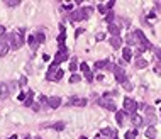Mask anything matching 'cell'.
<instances>
[{
    "mask_svg": "<svg viewBox=\"0 0 161 139\" xmlns=\"http://www.w3.org/2000/svg\"><path fill=\"white\" fill-rule=\"evenodd\" d=\"M7 42H9V48L12 49H19V48L24 44V36H22V31H14L7 36Z\"/></svg>",
    "mask_w": 161,
    "mask_h": 139,
    "instance_id": "1",
    "label": "cell"
},
{
    "mask_svg": "<svg viewBox=\"0 0 161 139\" xmlns=\"http://www.w3.org/2000/svg\"><path fill=\"white\" fill-rule=\"evenodd\" d=\"M92 12H93V9L92 7H83V9H80V10H75L70 14V19L71 21H85V19H88L90 16H92Z\"/></svg>",
    "mask_w": 161,
    "mask_h": 139,
    "instance_id": "2",
    "label": "cell"
},
{
    "mask_svg": "<svg viewBox=\"0 0 161 139\" xmlns=\"http://www.w3.org/2000/svg\"><path fill=\"white\" fill-rule=\"evenodd\" d=\"M68 59V49H66V46H59V51L56 53V56H54V65H59V63H63V61H66Z\"/></svg>",
    "mask_w": 161,
    "mask_h": 139,
    "instance_id": "3",
    "label": "cell"
},
{
    "mask_svg": "<svg viewBox=\"0 0 161 139\" xmlns=\"http://www.w3.org/2000/svg\"><path fill=\"white\" fill-rule=\"evenodd\" d=\"M136 109H137V103H136L134 100H132V98L125 97V98H124V110H125V112L132 115V114L136 112Z\"/></svg>",
    "mask_w": 161,
    "mask_h": 139,
    "instance_id": "4",
    "label": "cell"
},
{
    "mask_svg": "<svg viewBox=\"0 0 161 139\" xmlns=\"http://www.w3.org/2000/svg\"><path fill=\"white\" fill-rule=\"evenodd\" d=\"M134 36L137 37V42H141V44H142V48H144V49H149V48H151V42L148 41V39H146L144 32L141 31V29H137V31L134 32Z\"/></svg>",
    "mask_w": 161,
    "mask_h": 139,
    "instance_id": "5",
    "label": "cell"
},
{
    "mask_svg": "<svg viewBox=\"0 0 161 139\" xmlns=\"http://www.w3.org/2000/svg\"><path fill=\"white\" fill-rule=\"evenodd\" d=\"M114 75H115V80H117L119 83H125V82H127V77H125V73H124L122 68L115 66L114 68Z\"/></svg>",
    "mask_w": 161,
    "mask_h": 139,
    "instance_id": "6",
    "label": "cell"
},
{
    "mask_svg": "<svg viewBox=\"0 0 161 139\" xmlns=\"http://www.w3.org/2000/svg\"><path fill=\"white\" fill-rule=\"evenodd\" d=\"M99 103L102 105V107L109 109L110 112H115V103L112 102V100H109L107 97H105V98H100V100H99Z\"/></svg>",
    "mask_w": 161,
    "mask_h": 139,
    "instance_id": "7",
    "label": "cell"
},
{
    "mask_svg": "<svg viewBox=\"0 0 161 139\" xmlns=\"http://www.w3.org/2000/svg\"><path fill=\"white\" fill-rule=\"evenodd\" d=\"M156 122V115H154V110H153V109H148V110H146V124H148V126H153V124Z\"/></svg>",
    "mask_w": 161,
    "mask_h": 139,
    "instance_id": "8",
    "label": "cell"
},
{
    "mask_svg": "<svg viewBox=\"0 0 161 139\" xmlns=\"http://www.w3.org/2000/svg\"><path fill=\"white\" fill-rule=\"evenodd\" d=\"M68 103L70 105H73V107H85L87 105V100L85 98H76V97H73L68 100Z\"/></svg>",
    "mask_w": 161,
    "mask_h": 139,
    "instance_id": "9",
    "label": "cell"
},
{
    "mask_svg": "<svg viewBox=\"0 0 161 139\" xmlns=\"http://www.w3.org/2000/svg\"><path fill=\"white\" fill-rule=\"evenodd\" d=\"M59 103H61V98L59 97H49L47 98V105L51 109H58L59 107Z\"/></svg>",
    "mask_w": 161,
    "mask_h": 139,
    "instance_id": "10",
    "label": "cell"
},
{
    "mask_svg": "<svg viewBox=\"0 0 161 139\" xmlns=\"http://www.w3.org/2000/svg\"><path fill=\"white\" fill-rule=\"evenodd\" d=\"M27 42H29V46H31V49H32V51H36V49H37V46H39V42H37L36 36H29V37H27Z\"/></svg>",
    "mask_w": 161,
    "mask_h": 139,
    "instance_id": "11",
    "label": "cell"
},
{
    "mask_svg": "<svg viewBox=\"0 0 161 139\" xmlns=\"http://www.w3.org/2000/svg\"><path fill=\"white\" fill-rule=\"evenodd\" d=\"M7 53H9V42L5 41H0V56H5Z\"/></svg>",
    "mask_w": 161,
    "mask_h": 139,
    "instance_id": "12",
    "label": "cell"
},
{
    "mask_svg": "<svg viewBox=\"0 0 161 139\" xmlns=\"http://www.w3.org/2000/svg\"><path fill=\"white\" fill-rule=\"evenodd\" d=\"M9 97V87L7 83H0V98H7Z\"/></svg>",
    "mask_w": 161,
    "mask_h": 139,
    "instance_id": "13",
    "label": "cell"
},
{
    "mask_svg": "<svg viewBox=\"0 0 161 139\" xmlns=\"http://www.w3.org/2000/svg\"><path fill=\"white\" fill-rule=\"evenodd\" d=\"M110 46L114 48V49H119V48H120V37L119 36H112V37H110Z\"/></svg>",
    "mask_w": 161,
    "mask_h": 139,
    "instance_id": "14",
    "label": "cell"
},
{
    "mask_svg": "<svg viewBox=\"0 0 161 139\" xmlns=\"http://www.w3.org/2000/svg\"><path fill=\"white\" fill-rule=\"evenodd\" d=\"M109 32L112 34V36H119L120 32V27L117 26V24H109Z\"/></svg>",
    "mask_w": 161,
    "mask_h": 139,
    "instance_id": "15",
    "label": "cell"
},
{
    "mask_svg": "<svg viewBox=\"0 0 161 139\" xmlns=\"http://www.w3.org/2000/svg\"><path fill=\"white\" fill-rule=\"evenodd\" d=\"M32 97H34V92L29 90V92H27L26 100H24V105H26V107H32Z\"/></svg>",
    "mask_w": 161,
    "mask_h": 139,
    "instance_id": "16",
    "label": "cell"
},
{
    "mask_svg": "<svg viewBox=\"0 0 161 139\" xmlns=\"http://www.w3.org/2000/svg\"><path fill=\"white\" fill-rule=\"evenodd\" d=\"M122 56H124V61H131V58H132V51H131L129 48H124V49H122Z\"/></svg>",
    "mask_w": 161,
    "mask_h": 139,
    "instance_id": "17",
    "label": "cell"
},
{
    "mask_svg": "<svg viewBox=\"0 0 161 139\" xmlns=\"http://www.w3.org/2000/svg\"><path fill=\"white\" fill-rule=\"evenodd\" d=\"M131 120H132V124H134L136 127H139L141 124H142V119L137 115V114H132V117H131Z\"/></svg>",
    "mask_w": 161,
    "mask_h": 139,
    "instance_id": "18",
    "label": "cell"
},
{
    "mask_svg": "<svg viewBox=\"0 0 161 139\" xmlns=\"http://www.w3.org/2000/svg\"><path fill=\"white\" fill-rule=\"evenodd\" d=\"M146 138L148 139H154L156 138V129L151 126V127H148V131H146Z\"/></svg>",
    "mask_w": 161,
    "mask_h": 139,
    "instance_id": "19",
    "label": "cell"
},
{
    "mask_svg": "<svg viewBox=\"0 0 161 139\" xmlns=\"http://www.w3.org/2000/svg\"><path fill=\"white\" fill-rule=\"evenodd\" d=\"M115 119H117V124H119V126H124L125 124V120H124L125 115L122 112H115Z\"/></svg>",
    "mask_w": 161,
    "mask_h": 139,
    "instance_id": "20",
    "label": "cell"
},
{
    "mask_svg": "<svg viewBox=\"0 0 161 139\" xmlns=\"http://www.w3.org/2000/svg\"><path fill=\"white\" fill-rule=\"evenodd\" d=\"M65 39H66V36H65V27L61 26V34L58 36V44H59V46H65Z\"/></svg>",
    "mask_w": 161,
    "mask_h": 139,
    "instance_id": "21",
    "label": "cell"
},
{
    "mask_svg": "<svg viewBox=\"0 0 161 139\" xmlns=\"http://www.w3.org/2000/svg\"><path fill=\"white\" fill-rule=\"evenodd\" d=\"M125 42H127V44H129V46H134L136 42V36L134 34H127V36H125Z\"/></svg>",
    "mask_w": 161,
    "mask_h": 139,
    "instance_id": "22",
    "label": "cell"
},
{
    "mask_svg": "<svg viewBox=\"0 0 161 139\" xmlns=\"http://www.w3.org/2000/svg\"><path fill=\"white\" fill-rule=\"evenodd\" d=\"M136 66H137V68H146V66H148V61L142 59V58H137V59H136Z\"/></svg>",
    "mask_w": 161,
    "mask_h": 139,
    "instance_id": "23",
    "label": "cell"
},
{
    "mask_svg": "<svg viewBox=\"0 0 161 139\" xmlns=\"http://www.w3.org/2000/svg\"><path fill=\"white\" fill-rule=\"evenodd\" d=\"M109 66V61H97L95 63V68L97 70H102V68H107Z\"/></svg>",
    "mask_w": 161,
    "mask_h": 139,
    "instance_id": "24",
    "label": "cell"
},
{
    "mask_svg": "<svg viewBox=\"0 0 161 139\" xmlns=\"http://www.w3.org/2000/svg\"><path fill=\"white\" fill-rule=\"evenodd\" d=\"M102 136H112V138H115V136H114V131H112L110 127L104 129V131H102Z\"/></svg>",
    "mask_w": 161,
    "mask_h": 139,
    "instance_id": "25",
    "label": "cell"
},
{
    "mask_svg": "<svg viewBox=\"0 0 161 139\" xmlns=\"http://www.w3.org/2000/svg\"><path fill=\"white\" fill-rule=\"evenodd\" d=\"M136 136H137V131H129L125 134V139H136Z\"/></svg>",
    "mask_w": 161,
    "mask_h": 139,
    "instance_id": "26",
    "label": "cell"
},
{
    "mask_svg": "<svg viewBox=\"0 0 161 139\" xmlns=\"http://www.w3.org/2000/svg\"><path fill=\"white\" fill-rule=\"evenodd\" d=\"M80 68H82V71H83L85 75H88V73H90V68H88V65H87V63H82V65H80Z\"/></svg>",
    "mask_w": 161,
    "mask_h": 139,
    "instance_id": "27",
    "label": "cell"
},
{
    "mask_svg": "<svg viewBox=\"0 0 161 139\" xmlns=\"http://www.w3.org/2000/svg\"><path fill=\"white\" fill-rule=\"evenodd\" d=\"M76 68H78V65H76V59L73 58V59H71V63H70V70H71V71H76Z\"/></svg>",
    "mask_w": 161,
    "mask_h": 139,
    "instance_id": "28",
    "label": "cell"
},
{
    "mask_svg": "<svg viewBox=\"0 0 161 139\" xmlns=\"http://www.w3.org/2000/svg\"><path fill=\"white\" fill-rule=\"evenodd\" d=\"M63 75H65V71H63V70H58V71H56V75H54V80H56V82H58V80H61V78H63Z\"/></svg>",
    "mask_w": 161,
    "mask_h": 139,
    "instance_id": "29",
    "label": "cell"
},
{
    "mask_svg": "<svg viewBox=\"0 0 161 139\" xmlns=\"http://www.w3.org/2000/svg\"><path fill=\"white\" fill-rule=\"evenodd\" d=\"M36 39H37V42H39V44H41V42H44V34H42V32H37V34H36Z\"/></svg>",
    "mask_w": 161,
    "mask_h": 139,
    "instance_id": "30",
    "label": "cell"
},
{
    "mask_svg": "<svg viewBox=\"0 0 161 139\" xmlns=\"http://www.w3.org/2000/svg\"><path fill=\"white\" fill-rule=\"evenodd\" d=\"M80 80H82V78H80V75H73V77L70 78V83H78Z\"/></svg>",
    "mask_w": 161,
    "mask_h": 139,
    "instance_id": "31",
    "label": "cell"
},
{
    "mask_svg": "<svg viewBox=\"0 0 161 139\" xmlns=\"http://www.w3.org/2000/svg\"><path fill=\"white\" fill-rule=\"evenodd\" d=\"M53 127L56 129V131H63V129H65V122H58V124H54Z\"/></svg>",
    "mask_w": 161,
    "mask_h": 139,
    "instance_id": "32",
    "label": "cell"
},
{
    "mask_svg": "<svg viewBox=\"0 0 161 139\" xmlns=\"http://www.w3.org/2000/svg\"><path fill=\"white\" fill-rule=\"evenodd\" d=\"M7 5H9V7H16V5H19V0H7Z\"/></svg>",
    "mask_w": 161,
    "mask_h": 139,
    "instance_id": "33",
    "label": "cell"
},
{
    "mask_svg": "<svg viewBox=\"0 0 161 139\" xmlns=\"http://www.w3.org/2000/svg\"><path fill=\"white\" fill-rule=\"evenodd\" d=\"M112 19H114V12H109V14L105 16V21H107V22H112Z\"/></svg>",
    "mask_w": 161,
    "mask_h": 139,
    "instance_id": "34",
    "label": "cell"
},
{
    "mask_svg": "<svg viewBox=\"0 0 161 139\" xmlns=\"http://www.w3.org/2000/svg\"><path fill=\"white\" fill-rule=\"evenodd\" d=\"M99 12H102V14H107V7H105V5H99Z\"/></svg>",
    "mask_w": 161,
    "mask_h": 139,
    "instance_id": "35",
    "label": "cell"
},
{
    "mask_svg": "<svg viewBox=\"0 0 161 139\" xmlns=\"http://www.w3.org/2000/svg\"><path fill=\"white\" fill-rule=\"evenodd\" d=\"M122 85H124V87H125V90H132V85H131L129 82H125V83H122Z\"/></svg>",
    "mask_w": 161,
    "mask_h": 139,
    "instance_id": "36",
    "label": "cell"
},
{
    "mask_svg": "<svg viewBox=\"0 0 161 139\" xmlns=\"http://www.w3.org/2000/svg\"><path fill=\"white\" fill-rule=\"evenodd\" d=\"M39 103H47V98L41 95V97H39Z\"/></svg>",
    "mask_w": 161,
    "mask_h": 139,
    "instance_id": "37",
    "label": "cell"
},
{
    "mask_svg": "<svg viewBox=\"0 0 161 139\" xmlns=\"http://www.w3.org/2000/svg\"><path fill=\"white\" fill-rule=\"evenodd\" d=\"M26 97H27V93H21V95H19V100H26Z\"/></svg>",
    "mask_w": 161,
    "mask_h": 139,
    "instance_id": "38",
    "label": "cell"
},
{
    "mask_svg": "<svg viewBox=\"0 0 161 139\" xmlns=\"http://www.w3.org/2000/svg\"><path fill=\"white\" fill-rule=\"evenodd\" d=\"M104 37H105V34H102V32H100V34H97V39H99V41H102Z\"/></svg>",
    "mask_w": 161,
    "mask_h": 139,
    "instance_id": "39",
    "label": "cell"
},
{
    "mask_svg": "<svg viewBox=\"0 0 161 139\" xmlns=\"http://www.w3.org/2000/svg\"><path fill=\"white\" fill-rule=\"evenodd\" d=\"M156 56H158V59L161 61V49H156Z\"/></svg>",
    "mask_w": 161,
    "mask_h": 139,
    "instance_id": "40",
    "label": "cell"
},
{
    "mask_svg": "<svg viewBox=\"0 0 161 139\" xmlns=\"http://www.w3.org/2000/svg\"><path fill=\"white\" fill-rule=\"evenodd\" d=\"M112 7H114V2H109V4H107V10H109V9H112Z\"/></svg>",
    "mask_w": 161,
    "mask_h": 139,
    "instance_id": "41",
    "label": "cell"
},
{
    "mask_svg": "<svg viewBox=\"0 0 161 139\" xmlns=\"http://www.w3.org/2000/svg\"><path fill=\"white\" fill-rule=\"evenodd\" d=\"M4 32H5V27H4V26H0V36H2Z\"/></svg>",
    "mask_w": 161,
    "mask_h": 139,
    "instance_id": "42",
    "label": "cell"
},
{
    "mask_svg": "<svg viewBox=\"0 0 161 139\" xmlns=\"http://www.w3.org/2000/svg\"><path fill=\"white\" fill-rule=\"evenodd\" d=\"M9 139H17V136H16V134H14V136H10V138H9Z\"/></svg>",
    "mask_w": 161,
    "mask_h": 139,
    "instance_id": "43",
    "label": "cell"
},
{
    "mask_svg": "<svg viewBox=\"0 0 161 139\" xmlns=\"http://www.w3.org/2000/svg\"><path fill=\"white\" fill-rule=\"evenodd\" d=\"M24 139H32V138H31V136H27V138H24Z\"/></svg>",
    "mask_w": 161,
    "mask_h": 139,
    "instance_id": "44",
    "label": "cell"
},
{
    "mask_svg": "<svg viewBox=\"0 0 161 139\" xmlns=\"http://www.w3.org/2000/svg\"><path fill=\"white\" fill-rule=\"evenodd\" d=\"M80 139H87V138H85V136H82V138H80Z\"/></svg>",
    "mask_w": 161,
    "mask_h": 139,
    "instance_id": "45",
    "label": "cell"
},
{
    "mask_svg": "<svg viewBox=\"0 0 161 139\" xmlns=\"http://www.w3.org/2000/svg\"><path fill=\"white\" fill-rule=\"evenodd\" d=\"M112 139H117V138H112Z\"/></svg>",
    "mask_w": 161,
    "mask_h": 139,
    "instance_id": "46",
    "label": "cell"
}]
</instances>
